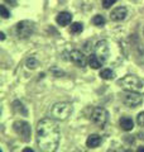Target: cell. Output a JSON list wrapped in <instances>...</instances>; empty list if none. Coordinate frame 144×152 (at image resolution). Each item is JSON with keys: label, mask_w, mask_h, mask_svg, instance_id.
Instances as JSON below:
<instances>
[{"label": "cell", "mask_w": 144, "mask_h": 152, "mask_svg": "<svg viewBox=\"0 0 144 152\" xmlns=\"http://www.w3.org/2000/svg\"><path fill=\"white\" fill-rule=\"evenodd\" d=\"M53 118H44L37 126V145L42 151H55L60 143V128Z\"/></svg>", "instance_id": "6da1fadb"}, {"label": "cell", "mask_w": 144, "mask_h": 152, "mask_svg": "<svg viewBox=\"0 0 144 152\" xmlns=\"http://www.w3.org/2000/svg\"><path fill=\"white\" fill-rule=\"evenodd\" d=\"M118 85L121 86L125 91L128 90V91L144 94V80L138 77V76H135V75H127L125 77L119 80Z\"/></svg>", "instance_id": "7a4b0ae2"}, {"label": "cell", "mask_w": 144, "mask_h": 152, "mask_svg": "<svg viewBox=\"0 0 144 152\" xmlns=\"http://www.w3.org/2000/svg\"><path fill=\"white\" fill-rule=\"evenodd\" d=\"M72 113V104L68 102L56 103L51 108V118L56 121H66Z\"/></svg>", "instance_id": "3957f363"}, {"label": "cell", "mask_w": 144, "mask_h": 152, "mask_svg": "<svg viewBox=\"0 0 144 152\" xmlns=\"http://www.w3.org/2000/svg\"><path fill=\"white\" fill-rule=\"evenodd\" d=\"M34 31H36V26H34V23L31 20H22V22H19L15 27L17 36L19 38L31 37L33 33H34Z\"/></svg>", "instance_id": "277c9868"}, {"label": "cell", "mask_w": 144, "mask_h": 152, "mask_svg": "<svg viewBox=\"0 0 144 152\" xmlns=\"http://www.w3.org/2000/svg\"><path fill=\"white\" fill-rule=\"evenodd\" d=\"M13 128H14V131H15V133L19 137H20L23 141L28 142L31 140L32 129H31V126L28 124L25 121H17V122H14Z\"/></svg>", "instance_id": "5b68a950"}, {"label": "cell", "mask_w": 144, "mask_h": 152, "mask_svg": "<svg viewBox=\"0 0 144 152\" xmlns=\"http://www.w3.org/2000/svg\"><path fill=\"white\" fill-rule=\"evenodd\" d=\"M108 117H109V114L106 112V109L101 108V107L95 108L92 110V113H91V121H92L94 124L99 126V127H104L106 124Z\"/></svg>", "instance_id": "8992f818"}, {"label": "cell", "mask_w": 144, "mask_h": 152, "mask_svg": "<svg viewBox=\"0 0 144 152\" xmlns=\"http://www.w3.org/2000/svg\"><path fill=\"white\" fill-rule=\"evenodd\" d=\"M121 99H123V103L129 108H135L138 105H140L142 102H143L142 95L139 93L128 91V90H127V93H124L121 95Z\"/></svg>", "instance_id": "52a82bcc"}, {"label": "cell", "mask_w": 144, "mask_h": 152, "mask_svg": "<svg viewBox=\"0 0 144 152\" xmlns=\"http://www.w3.org/2000/svg\"><path fill=\"white\" fill-rule=\"evenodd\" d=\"M94 51H95L94 55L97 57L103 64L106 62V60L109 57V45H108L106 41H99L97 43H96Z\"/></svg>", "instance_id": "ba28073f"}, {"label": "cell", "mask_w": 144, "mask_h": 152, "mask_svg": "<svg viewBox=\"0 0 144 152\" xmlns=\"http://www.w3.org/2000/svg\"><path fill=\"white\" fill-rule=\"evenodd\" d=\"M68 60L71 62H73L75 65H77L79 67H85L87 65L89 61L86 60V56L79 50H73L68 52Z\"/></svg>", "instance_id": "9c48e42d"}, {"label": "cell", "mask_w": 144, "mask_h": 152, "mask_svg": "<svg viewBox=\"0 0 144 152\" xmlns=\"http://www.w3.org/2000/svg\"><path fill=\"white\" fill-rule=\"evenodd\" d=\"M127 14H128V10H127L125 7H118L111 12V14H110V19L114 22H120V20H124V19H125Z\"/></svg>", "instance_id": "30bf717a"}, {"label": "cell", "mask_w": 144, "mask_h": 152, "mask_svg": "<svg viewBox=\"0 0 144 152\" xmlns=\"http://www.w3.org/2000/svg\"><path fill=\"white\" fill-rule=\"evenodd\" d=\"M71 20H72V15L67 12H61V13L57 14V17H56V22L62 27L68 26L71 23Z\"/></svg>", "instance_id": "8fae6325"}, {"label": "cell", "mask_w": 144, "mask_h": 152, "mask_svg": "<svg viewBox=\"0 0 144 152\" xmlns=\"http://www.w3.org/2000/svg\"><path fill=\"white\" fill-rule=\"evenodd\" d=\"M100 143H101V137L99 134H90L86 140V146L89 148H96L100 146Z\"/></svg>", "instance_id": "7c38bea8"}, {"label": "cell", "mask_w": 144, "mask_h": 152, "mask_svg": "<svg viewBox=\"0 0 144 152\" xmlns=\"http://www.w3.org/2000/svg\"><path fill=\"white\" fill-rule=\"evenodd\" d=\"M120 127H121V129L124 131H132L133 128H134V122L132 118H129V117H121V119H120Z\"/></svg>", "instance_id": "4fadbf2b"}, {"label": "cell", "mask_w": 144, "mask_h": 152, "mask_svg": "<svg viewBox=\"0 0 144 152\" xmlns=\"http://www.w3.org/2000/svg\"><path fill=\"white\" fill-rule=\"evenodd\" d=\"M89 65H90L92 69H100L104 64H103L101 61H100L95 55H91V56L89 57Z\"/></svg>", "instance_id": "5bb4252c"}, {"label": "cell", "mask_w": 144, "mask_h": 152, "mask_svg": "<svg viewBox=\"0 0 144 152\" xmlns=\"http://www.w3.org/2000/svg\"><path fill=\"white\" fill-rule=\"evenodd\" d=\"M100 77L104 79V80H110L114 77V72L110 69H104L100 71Z\"/></svg>", "instance_id": "9a60e30c"}, {"label": "cell", "mask_w": 144, "mask_h": 152, "mask_svg": "<svg viewBox=\"0 0 144 152\" xmlns=\"http://www.w3.org/2000/svg\"><path fill=\"white\" fill-rule=\"evenodd\" d=\"M25 65H27V67H28V69H32V70H33V69H36L37 66L39 65V61H38L36 57H33V56H32V57H29V58L27 60Z\"/></svg>", "instance_id": "2e32d148"}, {"label": "cell", "mask_w": 144, "mask_h": 152, "mask_svg": "<svg viewBox=\"0 0 144 152\" xmlns=\"http://www.w3.org/2000/svg\"><path fill=\"white\" fill-rule=\"evenodd\" d=\"M84 31V27L81 23H72L71 24V33H73V34H79Z\"/></svg>", "instance_id": "e0dca14e"}, {"label": "cell", "mask_w": 144, "mask_h": 152, "mask_svg": "<svg viewBox=\"0 0 144 152\" xmlns=\"http://www.w3.org/2000/svg\"><path fill=\"white\" fill-rule=\"evenodd\" d=\"M92 23L95 26H97V27H103L104 24H105V18L103 17V15H95L94 18H92Z\"/></svg>", "instance_id": "ac0fdd59"}, {"label": "cell", "mask_w": 144, "mask_h": 152, "mask_svg": "<svg viewBox=\"0 0 144 152\" xmlns=\"http://www.w3.org/2000/svg\"><path fill=\"white\" fill-rule=\"evenodd\" d=\"M0 13H1V17L5 19L10 17V13H9V10L5 8V5H0Z\"/></svg>", "instance_id": "d6986e66"}, {"label": "cell", "mask_w": 144, "mask_h": 152, "mask_svg": "<svg viewBox=\"0 0 144 152\" xmlns=\"http://www.w3.org/2000/svg\"><path fill=\"white\" fill-rule=\"evenodd\" d=\"M137 123H138V126L144 127V112H142V113L138 114V117H137Z\"/></svg>", "instance_id": "ffe728a7"}, {"label": "cell", "mask_w": 144, "mask_h": 152, "mask_svg": "<svg viewBox=\"0 0 144 152\" xmlns=\"http://www.w3.org/2000/svg\"><path fill=\"white\" fill-rule=\"evenodd\" d=\"M115 3H116V0H103V7L105 9H109L111 5H114Z\"/></svg>", "instance_id": "44dd1931"}, {"label": "cell", "mask_w": 144, "mask_h": 152, "mask_svg": "<svg viewBox=\"0 0 144 152\" xmlns=\"http://www.w3.org/2000/svg\"><path fill=\"white\" fill-rule=\"evenodd\" d=\"M4 1H7L9 4H12V5H15L17 4V0H4Z\"/></svg>", "instance_id": "7402d4cb"}, {"label": "cell", "mask_w": 144, "mask_h": 152, "mask_svg": "<svg viewBox=\"0 0 144 152\" xmlns=\"http://www.w3.org/2000/svg\"><path fill=\"white\" fill-rule=\"evenodd\" d=\"M0 36H1V39H5V34H4V33L1 32V33H0Z\"/></svg>", "instance_id": "603a6c76"}, {"label": "cell", "mask_w": 144, "mask_h": 152, "mask_svg": "<svg viewBox=\"0 0 144 152\" xmlns=\"http://www.w3.org/2000/svg\"><path fill=\"white\" fill-rule=\"evenodd\" d=\"M29 151H33L32 148H25V150H24V152H29Z\"/></svg>", "instance_id": "cb8c5ba5"}]
</instances>
